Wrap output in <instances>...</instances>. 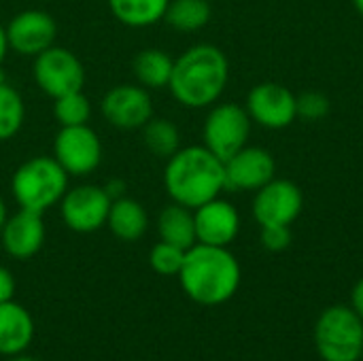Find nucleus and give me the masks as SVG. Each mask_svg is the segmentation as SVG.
Listing matches in <instances>:
<instances>
[{
    "instance_id": "4",
    "label": "nucleus",
    "mask_w": 363,
    "mask_h": 361,
    "mask_svg": "<svg viewBox=\"0 0 363 361\" xmlns=\"http://www.w3.org/2000/svg\"><path fill=\"white\" fill-rule=\"evenodd\" d=\"M68 189V172L51 155H34L17 166L11 177V194L19 209L45 213L60 204Z\"/></svg>"
},
{
    "instance_id": "27",
    "label": "nucleus",
    "mask_w": 363,
    "mask_h": 361,
    "mask_svg": "<svg viewBox=\"0 0 363 361\" xmlns=\"http://www.w3.org/2000/svg\"><path fill=\"white\" fill-rule=\"evenodd\" d=\"M296 109L298 117L306 121H321L330 115L332 102L325 94L321 91H304L296 98Z\"/></svg>"
},
{
    "instance_id": "34",
    "label": "nucleus",
    "mask_w": 363,
    "mask_h": 361,
    "mask_svg": "<svg viewBox=\"0 0 363 361\" xmlns=\"http://www.w3.org/2000/svg\"><path fill=\"white\" fill-rule=\"evenodd\" d=\"M4 83H9V77H6V72H4V68L0 66V85H4Z\"/></svg>"
},
{
    "instance_id": "33",
    "label": "nucleus",
    "mask_w": 363,
    "mask_h": 361,
    "mask_svg": "<svg viewBox=\"0 0 363 361\" xmlns=\"http://www.w3.org/2000/svg\"><path fill=\"white\" fill-rule=\"evenodd\" d=\"M6 219H9V211H6V202L0 198V232H2V228H4V223H6Z\"/></svg>"
},
{
    "instance_id": "12",
    "label": "nucleus",
    "mask_w": 363,
    "mask_h": 361,
    "mask_svg": "<svg viewBox=\"0 0 363 361\" xmlns=\"http://www.w3.org/2000/svg\"><path fill=\"white\" fill-rule=\"evenodd\" d=\"M296 94L281 83H257L247 96V113L253 123L268 130L289 128L298 119Z\"/></svg>"
},
{
    "instance_id": "22",
    "label": "nucleus",
    "mask_w": 363,
    "mask_h": 361,
    "mask_svg": "<svg viewBox=\"0 0 363 361\" xmlns=\"http://www.w3.org/2000/svg\"><path fill=\"white\" fill-rule=\"evenodd\" d=\"M211 0H170L164 21L177 32H198L211 21Z\"/></svg>"
},
{
    "instance_id": "9",
    "label": "nucleus",
    "mask_w": 363,
    "mask_h": 361,
    "mask_svg": "<svg viewBox=\"0 0 363 361\" xmlns=\"http://www.w3.org/2000/svg\"><path fill=\"white\" fill-rule=\"evenodd\" d=\"M111 198L104 187L85 183L68 187L60 200V217L64 226L77 234H91L106 226Z\"/></svg>"
},
{
    "instance_id": "30",
    "label": "nucleus",
    "mask_w": 363,
    "mask_h": 361,
    "mask_svg": "<svg viewBox=\"0 0 363 361\" xmlns=\"http://www.w3.org/2000/svg\"><path fill=\"white\" fill-rule=\"evenodd\" d=\"M351 302H353V311L359 315V319L363 321V279L357 281V285L353 287V296H351Z\"/></svg>"
},
{
    "instance_id": "13",
    "label": "nucleus",
    "mask_w": 363,
    "mask_h": 361,
    "mask_svg": "<svg viewBox=\"0 0 363 361\" xmlns=\"http://www.w3.org/2000/svg\"><path fill=\"white\" fill-rule=\"evenodd\" d=\"M4 28L9 47L23 57H36L45 49L53 47L57 36V23L53 15L40 9H26L13 15Z\"/></svg>"
},
{
    "instance_id": "18",
    "label": "nucleus",
    "mask_w": 363,
    "mask_h": 361,
    "mask_svg": "<svg viewBox=\"0 0 363 361\" xmlns=\"http://www.w3.org/2000/svg\"><path fill=\"white\" fill-rule=\"evenodd\" d=\"M106 226L115 238L123 243H136L149 230V215L138 200L123 196L111 202Z\"/></svg>"
},
{
    "instance_id": "20",
    "label": "nucleus",
    "mask_w": 363,
    "mask_h": 361,
    "mask_svg": "<svg viewBox=\"0 0 363 361\" xmlns=\"http://www.w3.org/2000/svg\"><path fill=\"white\" fill-rule=\"evenodd\" d=\"M174 60L157 47H147L138 51L132 60V72L138 85L145 89H164L170 83Z\"/></svg>"
},
{
    "instance_id": "7",
    "label": "nucleus",
    "mask_w": 363,
    "mask_h": 361,
    "mask_svg": "<svg viewBox=\"0 0 363 361\" xmlns=\"http://www.w3.org/2000/svg\"><path fill=\"white\" fill-rule=\"evenodd\" d=\"M32 60V79L45 96L55 100L83 89L85 66L70 49L53 45Z\"/></svg>"
},
{
    "instance_id": "16",
    "label": "nucleus",
    "mask_w": 363,
    "mask_h": 361,
    "mask_svg": "<svg viewBox=\"0 0 363 361\" xmlns=\"http://www.w3.org/2000/svg\"><path fill=\"white\" fill-rule=\"evenodd\" d=\"M0 243L6 255L13 260H30L34 257L45 245V221L43 213L19 209L15 215H9L2 232Z\"/></svg>"
},
{
    "instance_id": "25",
    "label": "nucleus",
    "mask_w": 363,
    "mask_h": 361,
    "mask_svg": "<svg viewBox=\"0 0 363 361\" xmlns=\"http://www.w3.org/2000/svg\"><path fill=\"white\" fill-rule=\"evenodd\" d=\"M53 115L60 128L66 126H83L91 117V102L89 98L81 91H72L66 96H60L53 100Z\"/></svg>"
},
{
    "instance_id": "3",
    "label": "nucleus",
    "mask_w": 363,
    "mask_h": 361,
    "mask_svg": "<svg viewBox=\"0 0 363 361\" xmlns=\"http://www.w3.org/2000/svg\"><path fill=\"white\" fill-rule=\"evenodd\" d=\"M181 289L202 306H219L234 298L240 287V264L228 247L196 243L185 251L179 272Z\"/></svg>"
},
{
    "instance_id": "1",
    "label": "nucleus",
    "mask_w": 363,
    "mask_h": 361,
    "mask_svg": "<svg viewBox=\"0 0 363 361\" xmlns=\"http://www.w3.org/2000/svg\"><path fill=\"white\" fill-rule=\"evenodd\" d=\"M228 81L230 62L225 53L211 43H200L174 60L168 89L185 109H208L223 96Z\"/></svg>"
},
{
    "instance_id": "26",
    "label": "nucleus",
    "mask_w": 363,
    "mask_h": 361,
    "mask_svg": "<svg viewBox=\"0 0 363 361\" xmlns=\"http://www.w3.org/2000/svg\"><path fill=\"white\" fill-rule=\"evenodd\" d=\"M183 260H185V249L174 247V245L164 243V240L153 245V249L149 253L151 268L162 277H179Z\"/></svg>"
},
{
    "instance_id": "28",
    "label": "nucleus",
    "mask_w": 363,
    "mask_h": 361,
    "mask_svg": "<svg viewBox=\"0 0 363 361\" xmlns=\"http://www.w3.org/2000/svg\"><path fill=\"white\" fill-rule=\"evenodd\" d=\"M262 245L272 253H281L291 245V230L287 226L262 228Z\"/></svg>"
},
{
    "instance_id": "14",
    "label": "nucleus",
    "mask_w": 363,
    "mask_h": 361,
    "mask_svg": "<svg viewBox=\"0 0 363 361\" xmlns=\"http://www.w3.org/2000/svg\"><path fill=\"white\" fill-rule=\"evenodd\" d=\"M225 166V189L240 191H257L266 183L274 179L277 162L272 153L264 147H242L232 157L223 162Z\"/></svg>"
},
{
    "instance_id": "10",
    "label": "nucleus",
    "mask_w": 363,
    "mask_h": 361,
    "mask_svg": "<svg viewBox=\"0 0 363 361\" xmlns=\"http://www.w3.org/2000/svg\"><path fill=\"white\" fill-rule=\"evenodd\" d=\"M304 209V196L302 189L289 181V179H272L262 189L255 191L253 198V219L259 223V228L270 226H287L302 215Z\"/></svg>"
},
{
    "instance_id": "38",
    "label": "nucleus",
    "mask_w": 363,
    "mask_h": 361,
    "mask_svg": "<svg viewBox=\"0 0 363 361\" xmlns=\"http://www.w3.org/2000/svg\"><path fill=\"white\" fill-rule=\"evenodd\" d=\"M211 2H213V0H211Z\"/></svg>"
},
{
    "instance_id": "24",
    "label": "nucleus",
    "mask_w": 363,
    "mask_h": 361,
    "mask_svg": "<svg viewBox=\"0 0 363 361\" xmlns=\"http://www.w3.org/2000/svg\"><path fill=\"white\" fill-rule=\"evenodd\" d=\"M26 121V102L21 94L11 85H0V143L19 134Z\"/></svg>"
},
{
    "instance_id": "21",
    "label": "nucleus",
    "mask_w": 363,
    "mask_h": 361,
    "mask_svg": "<svg viewBox=\"0 0 363 361\" xmlns=\"http://www.w3.org/2000/svg\"><path fill=\"white\" fill-rule=\"evenodd\" d=\"M170 0H108L113 17L128 28H151L164 21Z\"/></svg>"
},
{
    "instance_id": "2",
    "label": "nucleus",
    "mask_w": 363,
    "mask_h": 361,
    "mask_svg": "<svg viewBox=\"0 0 363 361\" xmlns=\"http://www.w3.org/2000/svg\"><path fill=\"white\" fill-rule=\"evenodd\" d=\"M164 189L172 202L191 211L215 200L225 189V166L204 145L181 147L166 160Z\"/></svg>"
},
{
    "instance_id": "37",
    "label": "nucleus",
    "mask_w": 363,
    "mask_h": 361,
    "mask_svg": "<svg viewBox=\"0 0 363 361\" xmlns=\"http://www.w3.org/2000/svg\"><path fill=\"white\" fill-rule=\"evenodd\" d=\"M362 360H363V351H362Z\"/></svg>"
},
{
    "instance_id": "35",
    "label": "nucleus",
    "mask_w": 363,
    "mask_h": 361,
    "mask_svg": "<svg viewBox=\"0 0 363 361\" xmlns=\"http://www.w3.org/2000/svg\"><path fill=\"white\" fill-rule=\"evenodd\" d=\"M353 4H355V9H357V13L363 17V0H353Z\"/></svg>"
},
{
    "instance_id": "19",
    "label": "nucleus",
    "mask_w": 363,
    "mask_h": 361,
    "mask_svg": "<svg viewBox=\"0 0 363 361\" xmlns=\"http://www.w3.org/2000/svg\"><path fill=\"white\" fill-rule=\"evenodd\" d=\"M157 234L160 240L170 243L181 249H191L196 240V221H194V211L183 206V204H168L162 209L157 215Z\"/></svg>"
},
{
    "instance_id": "29",
    "label": "nucleus",
    "mask_w": 363,
    "mask_h": 361,
    "mask_svg": "<svg viewBox=\"0 0 363 361\" xmlns=\"http://www.w3.org/2000/svg\"><path fill=\"white\" fill-rule=\"evenodd\" d=\"M15 277H13V272L9 270V268H4V266H0V304L2 302H9V300H13V296H15Z\"/></svg>"
},
{
    "instance_id": "6",
    "label": "nucleus",
    "mask_w": 363,
    "mask_h": 361,
    "mask_svg": "<svg viewBox=\"0 0 363 361\" xmlns=\"http://www.w3.org/2000/svg\"><path fill=\"white\" fill-rule=\"evenodd\" d=\"M251 117L245 106L236 102H223L211 106L202 126V145L213 151L219 160L232 157L236 151L247 147L251 136Z\"/></svg>"
},
{
    "instance_id": "36",
    "label": "nucleus",
    "mask_w": 363,
    "mask_h": 361,
    "mask_svg": "<svg viewBox=\"0 0 363 361\" xmlns=\"http://www.w3.org/2000/svg\"><path fill=\"white\" fill-rule=\"evenodd\" d=\"M9 361H36V360H32V357H23V355H13Z\"/></svg>"
},
{
    "instance_id": "11",
    "label": "nucleus",
    "mask_w": 363,
    "mask_h": 361,
    "mask_svg": "<svg viewBox=\"0 0 363 361\" xmlns=\"http://www.w3.org/2000/svg\"><path fill=\"white\" fill-rule=\"evenodd\" d=\"M102 117L117 130H143L153 117V100L149 89L138 83H121L111 87L100 100Z\"/></svg>"
},
{
    "instance_id": "5",
    "label": "nucleus",
    "mask_w": 363,
    "mask_h": 361,
    "mask_svg": "<svg viewBox=\"0 0 363 361\" xmlns=\"http://www.w3.org/2000/svg\"><path fill=\"white\" fill-rule=\"evenodd\" d=\"M315 347L323 361H357L363 351V321L349 306H332L315 326Z\"/></svg>"
},
{
    "instance_id": "32",
    "label": "nucleus",
    "mask_w": 363,
    "mask_h": 361,
    "mask_svg": "<svg viewBox=\"0 0 363 361\" xmlns=\"http://www.w3.org/2000/svg\"><path fill=\"white\" fill-rule=\"evenodd\" d=\"M9 38H6V28L0 23V66L4 64V60H6V55H9Z\"/></svg>"
},
{
    "instance_id": "15",
    "label": "nucleus",
    "mask_w": 363,
    "mask_h": 361,
    "mask_svg": "<svg viewBox=\"0 0 363 361\" xmlns=\"http://www.w3.org/2000/svg\"><path fill=\"white\" fill-rule=\"evenodd\" d=\"M196 240L211 247H230L240 232V215L228 200L215 198L194 211Z\"/></svg>"
},
{
    "instance_id": "31",
    "label": "nucleus",
    "mask_w": 363,
    "mask_h": 361,
    "mask_svg": "<svg viewBox=\"0 0 363 361\" xmlns=\"http://www.w3.org/2000/svg\"><path fill=\"white\" fill-rule=\"evenodd\" d=\"M104 189H106V194H108L111 200H117V198H123V196H125V183L119 181V179L108 181V183L104 185Z\"/></svg>"
},
{
    "instance_id": "8",
    "label": "nucleus",
    "mask_w": 363,
    "mask_h": 361,
    "mask_svg": "<svg viewBox=\"0 0 363 361\" xmlns=\"http://www.w3.org/2000/svg\"><path fill=\"white\" fill-rule=\"evenodd\" d=\"M102 140L94 128L66 126L60 128L53 140V157L68 177H89L102 164Z\"/></svg>"
},
{
    "instance_id": "17",
    "label": "nucleus",
    "mask_w": 363,
    "mask_h": 361,
    "mask_svg": "<svg viewBox=\"0 0 363 361\" xmlns=\"http://www.w3.org/2000/svg\"><path fill=\"white\" fill-rule=\"evenodd\" d=\"M34 340V319L17 302L0 304V355H21Z\"/></svg>"
},
{
    "instance_id": "23",
    "label": "nucleus",
    "mask_w": 363,
    "mask_h": 361,
    "mask_svg": "<svg viewBox=\"0 0 363 361\" xmlns=\"http://www.w3.org/2000/svg\"><path fill=\"white\" fill-rule=\"evenodd\" d=\"M143 143L149 153L160 160H168L181 149V132L170 119L153 115L143 126Z\"/></svg>"
}]
</instances>
